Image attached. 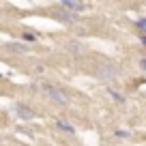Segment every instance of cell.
Masks as SVG:
<instances>
[{
	"instance_id": "obj_3",
	"label": "cell",
	"mask_w": 146,
	"mask_h": 146,
	"mask_svg": "<svg viewBox=\"0 0 146 146\" xmlns=\"http://www.w3.org/2000/svg\"><path fill=\"white\" fill-rule=\"evenodd\" d=\"M13 110L17 112L19 118H24V120H32V118L36 116V114H35V110H30L28 105H24V103H15V105H13Z\"/></svg>"
},
{
	"instance_id": "obj_8",
	"label": "cell",
	"mask_w": 146,
	"mask_h": 146,
	"mask_svg": "<svg viewBox=\"0 0 146 146\" xmlns=\"http://www.w3.org/2000/svg\"><path fill=\"white\" fill-rule=\"evenodd\" d=\"M108 95H112V97H114V101H118V103H123V101H125V97L120 95L118 90H114V88H108Z\"/></svg>"
},
{
	"instance_id": "obj_10",
	"label": "cell",
	"mask_w": 146,
	"mask_h": 146,
	"mask_svg": "<svg viewBox=\"0 0 146 146\" xmlns=\"http://www.w3.org/2000/svg\"><path fill=\"white\" fill-rule=\"evenodd\" d=\"M142 67H144V69H146V58H144V60H142Z\"/></svg>"
},
{
	"instance_id": "obj_5",
	"label": "cell",
	"mask_w": 146,
	"mask_h": 146,
	"mask_svg": "<svg viewBox=\"0 0 146 146\" xmlns=\"http://www.w3.org/2000/svg\"><path fill=\"white\" fill-rule=\"evenodd\" d=\"M67 9H71V11H75V13H80V11H84L86 9V5H84L82 0H60Z\"/></svg>"
},
{
	"instance_id": "obj_4",
	"label": "cell",
	"mask_w": 146,
	"mask_h": 146,
	"mask_svg": "<svg viewBox=\"0 0 146 146\" xmlns=\"http://www.w3.org/2000/svg\"><path fill=\"white\" fill-rule=\"evenodd\" d=\"M56 17L62 19V22H75L78 15H75V11H71V9H58L56 11Z\"/></svg>"
},
{
	"instance_id": "obj_6",
	"label": "cell",
	"mask_w": 146,
	"mask_h": 146,
	"mask_svg": "<svg viewBox=\"0 0 146 146\" xmlns=\"http://www.w3.org/2000/svg\"><path fill=\"white\" fill-rule=\"evenodd\" d=\"M56 127H58L60 131H64V133H73V125H69L67 120H56Z\"/></svg>"
},
{
	"instance_id": "obj_2",
	"label": "cell",
	"mask_w": 146,
	"mask_h": 146,
	"mask_svg": "<svg viewBox=\"0 0 146 146\" xmlns=\"http://www.w3.org/2000/svg\"><path fill=\"white\" fill-rule=\"evenodd\" d=\"M43 92L47 95L50 101H54V103H58V105H67L69 103V95L67 92L60 90V88H56V86H52V84H43Z\"/></svg>"
},
{
	"instance_id": "obj_9",
	"label": "cell",
	"mask_w": 146,
	"mask_h": 146,
	"mask_svg": "<svg viewBox=\"0 0 146 146\" xmlns=\"http://www.w3.org/2000/svg\"><path fill=\"white\" fill-rule=\"evenodd\" d=\"M116 135H118V137H127L129 131H123V129H118V131H116Z\"/></svg>"
},
{
	"instance_id": "obj_7",
	"label": "cell",
	"mask_w": 146,
	"mask_h": 146,
	"mask_svg": "<svg viewBox=\"0 0 146 146\" xmlns=\"http://www.w3.org/2000/svg\"><path fill=\"white\" fill-rule=\"evenodd\" d=\"M67 52L69 54H80V52H82V45H80V43H67Z\"/></svg>"
},
{
	"instance_id": "obj_1",
	"label": "cell",
	"mask_w": 146,
	"mask_h": 146,
	"mask_svg": "<svg viewBox=\"0 0 146 146\" xmlns=\"http://www.w3.org/2000/svg\"><path fill=\"white\" fill-rule=\"evenodd\" d=\"M118 75H120V71H118V67H116L114 62H101L99 67H97V78H99L101 82H114Z\"/></svg>"
}]
</instances>
